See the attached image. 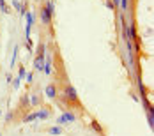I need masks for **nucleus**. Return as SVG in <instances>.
I'll return each instance as SVG.
<instances>
[{"instance_id":"nucleus-1","label":"nucleus","mask_w":154,"mask_h":136,"mask_svg":"<svg viewBox=\"0 0 154 136\" xmlns=\"http://www.w3.org/2000/svg\"><path fill=\"white\" fill-rule=\"evenodd\" d=\"M57 99H60V103H64L66 106H80V99H78V92L71 83H66L62 94L57 95Z\"/></svg>"},{"instance_id":"nucleus-2","label":"nucleus","mask_w":154,"mask_h":136,"mask_svg":"<svg viewBox=\"0 0 154 136\" xmlns=\"http://www.w3.org/2000/svg\"><path fill=\"white\" fill-rule=\"evenodd\" d=\"M39 18H41V23H43L45 27H51V23H53V14L48 11L45 5L39 9Z\"/></svg>"},{"instance_id":"nucleus-3","label":"nucleus","mask_w":154,"mask_h":136,"mask_svg":"<svg viewBox=\"0 0 154 136\" xmlns=\"http://www.w3.org/2000/svg\"><path fill=\"white\" fill-rule=\"evenodd\" d=\"M78 119H76V115L73 113V111H64L60 117L57 119V124L59 125H64V124H69V122H76Z\"/></svg>"},{"instance_id":"nucleus-4","label":"nucleus","mask_w":154,"mask_h":136,"mask_svg":"<svg viewBox=\"0 0 154 136\" xmlns=\"http://www.w3.org/2000/svg\"><path fill=\"white\" fill-rule=\"evenodd\" d=\"M45 94H46V97L50 99V101H55L57 95H59V92H57V85H55V83H48L46 89H45Z\"/></svg>"},{"instance_id":"nucleus-5","label":"nucleus","mask_w":154,"mask_h":136,"mask_svg":"<svg viewBox=\"0 0 154 136\" xmlns=\"http://www.w3.org/2000/svg\"><path fill=\"white\" fill-rule=\"evenodd\" d=\"M50 117H51V110L48 106H43L37 110V120H48Z\"/></svg>"},{"instance_id":"nucleus-6","label":"nucleus","mask_w":154,"mask_h":136,"mask_svg":"<svg viewBox=\"0 0 154 136\" xmlns=\"http://www.w3.org/2000/svg\"><path fill=\"white\" fill-rule=\"evenodd\" d=\"M29 108H30V95L29 94H23L20 97V108H18V111L20 110H29Z\"/></svg>"},{"instance_id":"nucleus-7","label":"nucleus","mask_w":154,"mask_h":136,"mask_svg":"<svg viewBox=\"0 0 154 136\" xmlns=\"http://www.w3.org/2000/svg\"><path fill=\"white\" fill-rule=\"evenodd\" d=\"M89 127H91V129H92L94 133H97V134H105V129H103V127H101V124H99V122L96 120V119H92V120H91V125H89Z\"/></svg>"},{"instance_id":"nucleus-8","label":"nucleus","mask_w":154,"mask_h":136,"mask_svg":"<svg viewBox=\"0 0 154 136\" xmlns=\"http://www.w3.org/2000/svg\"><path fill=\"white\" fill-rule=\"evenodd\" d=\"M145 111H147V122H149V127H151V131H152V129H154V111H152V106H151V108H147Z\"/></svg>"},{"instance_id":"nucleus-9","label":"nucleus","mask_w":154,"mask_h":136,"mask_svg":"<svg viewBox=\"0 0 154 136\" xmlns=\"http://www.w3.org/2000/svg\"><path fill=\"white\" fill-rule=\"evenodd\" d=\"M34 120H37V111H30V113H27L23 117V124H29V122H34Z\"/></svg>"},{"instance_id":"nucleus-10","label":"nucleus","mask_w":154,"mask_h":136,"mask_svg":"<svg viewBox=\"0 0 154 136\" xmlns=\"http://www.w3.org/2000/svg\"><path fill=\"white\" fill-rule=\"evenodd\" d=\"M48 133H50V134H62V133H64V127H62V125H53V127L48 129Z\"/></svg>"},{"instance_id":"nucleus-11","label":"nucleus","mask_w":154,"mask_h":136,"mask_svg":"<svg viewBox=\"0 0 154 136\" xmlns=\"http://www.w3.org/2000/svg\"><path fill=\"white\" fill-rule=\"evenodd\" d=\"M0 11H2L4 14H11V7L7 5L5 0H0Z\"/></svg>"},{"instance_id":"nucleus-12","label":"nucleus","mask_w":154,"mask_h":136,"mask_svg":"<svg viewBox=\"0 0 154 136\" xmlns=\"http://www.w3.org/2000/svg\"><path fill=\"white\" fill-rule=\"evenodd\" d=\"M18 53H20V46L16 44L14 46V51H13V60H11V69L16 65V62H18Z\"/></svg>"},{"instance_id":"nucleus-13","label":"nucleus","mask_w":154,"mask_h":136,"mask_svg":"<svg viewBox=\"0 0 154 136\" xmlns=\"http://www.w3.org/2000/svg\"><path fill=\"white\" fill-rule=\"evenodd\" d=\"M39 104H41V97L37 94H32L30 95V108L32 106H39Z\"/></svg>"},{"instance_id":"nucleus-14","label":"nucleus","mask_w":154,"mask_h":136,"mask_svg":"<svg viewBox=\"0 0 154 136\" xmlns=\"http://www.w3.org/2000/svg\"><path fill=\"white\" fill-rule=\"evenodd\" d=\"M45 7H46L48 11L55 16V4H53V0H46V2H45Z\"/></svg>"},{"instance_id":"nucleus-15","label":"nucleus","mask_w":154,"mask_h":136,"mask_svg":"<svg viewBox=\"0 0 154 136\" xmlns=\"http://www.w3.org/2000/svg\"><path fill=\"white\" fill-rule=\"evenodd\" d=\"M11 85H13V89H14V90H18V89H20V85H21V78H18V76H16Z\"/></svg>"},{"instance_id":"nucleus-16","label":"nucleus","mask_w":154,"mask_h":136,"mask_svg":"<svg viewBox=\"0 0 154 136\" xmlns=\"http://www.w3.org/2000/svg\"><path fill=\"white\" fill-rule=\"evenodd\" d=\"M27 76V69H25V65H20V71H18V78H25Z\"/></svg>"},{"instance_id":"nucleus-17","label":"nucleus","mask_w":154,"mask_h":136,"mask_svg":"<svg viewBox=\"0 0 154 136\" xmlns=\"http://www.w3.org/2000/svg\"><path fill=\"white\" fill-rule=\"evenodd\" d=\"M122 13H128L129 11V7H128V0H121V7H119Z\"/></svg>"},{"instance_id":"nucleus-18","label":"nucleus","mask_w":154,"mask_h":136,"mask_svg":"<svg viewBox=\"0 0 154 136\" xmlns=\"http://www.w3.org/2000/svg\"><path fill=\"white\" fill-rule=\"evenodd\" d=\"M25 41H27V43H25L27 50H29V51H34V41H32L30 37H29V39H25Z\"/></svg>"},{"instance_id":"nucleus-19","label":"nucleus","mask_w":154,"mask_h":136,"mask_svg":"<svg viewBox=\"0 0 154 136\" xmlns=\"http://www.w3.org/2000/svg\"><path fill=\"white\" fill-rule=\"evenodd\" d=\"M13 120H14V111H9V113L5 115V122L9 124V122H13Z\"/></svg>"},{"instance_id":"nucleus-20","label":"nucleus","mask_w":154,"mask_h":136,"mask_svg":"<svg viewBox=\"0 0 154 136\" xmlns=\"http://www.w3.org/2000/svg\"><path fill=\"white\" fill-rule=\"evenodd\" d=\"M25 80H27V83H29V85H32V83H34V73H27Z\"/></svg>"},{"instance_id":"nucleus-21","label":"nucleus","mask_w":154,"mask_h":136,"mask_svg":"<svg viewBox=\"0 0 154 136\" xmlns=\"http://www.w3.org/2000/svg\"><path fill=\"white\" fill-rule=\"evenodd\" d=\"M13 7L20 13V9H21V0H13Z\"/></svg>"},{"instance_id":"nucleus-22","label":"nucleus","mask_w":154,"mask_h":136,"mask_svg":"<svg viewBox=\"0 0 154 136\" xmlns=\"http://www.w3.org/2000/svg\"><path fill=\"white\" fill-rule=\"evenodd\" d=\"M112 4H113V7H115V11H119V7H121V0H110Z\"/></svg>"},{"instance_id":"nucleus-23","label":"nucleus","mask_w":154,"mask_h":136,"mask_svg":"<svg viewBox=\"0 0 154 136\" xmlns=\"http://www.w3.org/2000/svg\"><path fill=\"white\" fill-rule=\"evenodd\" d=\"M105 5H106L108 9H112V11H115V7H113V4H112L110 0H106V2H105Z\"/></svg>"},{"instance_id":"nucleus-24","label":"nucleus","mask_w":154,"mask_h":136,"mask_svg":"<svg viewBox=\"0 0 154 136\" xmlns=\"http://www.w3.org/2000/svg\"><path fill=\"white\" fill-rule=\"evenodd\" d=\"M5 78H7V83H13V74H11V73H7Z\"/></svg>"},{"instance_id":"nucleus-25","label":"nucleus","mask_w":154,"mask_h":136,"mask_svg":"<svg viewBox=\"0 0 154 136\" xmlns=\"http://www.w3.org/2000/svg\"><path fill=\"white\" fill-rule=\"evenodd\" d=\"M131 97H133V101H135V103H140V97H138V95H137V94H133Z\"/></svg>"},{"instance_id":"nucleus-26","label":"nucleus","mask_w":154,"mask_h":136,"mask_svg":"<svg viewBox=\"0 0 154 136\" xmlns=\"http://www.w3.org/2000/svg\"><path fill=\"white\" fill-rule=\"evenodd\" d=\"M0 117H2V111H0Z\"/></svg>"},{"instance_id":"nucleus-27","label":"nucleus","mask_w":154,"mask_h":136,"mask_svg":"<svg viewBox=\"0 0 154 136\" xmlns=\"http://www.w3.org/2000/svg\"><path fill=\"white\" fill-rule=\"evenodd\" d=\"M0 136H2V133H0Z\"/></svg>"}]
</instances>
